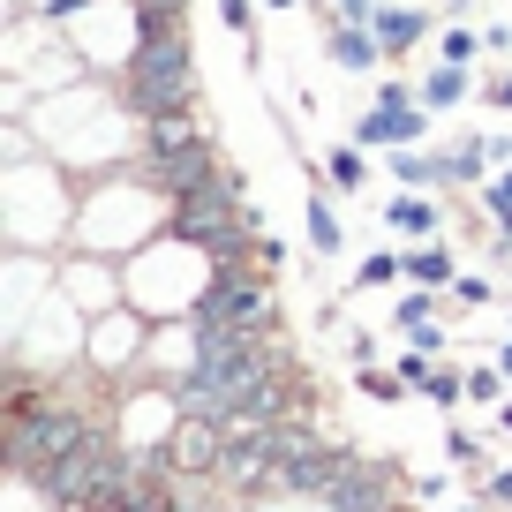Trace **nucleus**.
I'll return each instance as SVG.
<instances>
[{"label": "nucleus", "mask_w": 512, "mask_h": 512, "mask_svg": "<svg viewBox=\"0 0 512 512\" xmlns=\"http://www.w3.org/2000/svg\"><path fill=\"white\" fill-rule=\"evenodd\" d=\"M113 98L128 106V121H159V113H189L196 106V53L189 31H151L128 46L121 76H113Z\"/></svg>", "instance_id": "obj_1"}, {"label": "nucleus", "mask_w": 512, "mask_h": 512, "mask_svg": "<svg viewBox=\"0 0 512 512\" xmlns=\"http://www.w3.org/2000/svg\"><path fill=\"white\" fill-rule=\"evenodd\" d=\"M196 332H219V339H279V294H272V272H211L204 279V302L181 309Z\"/></svg>", "instance_id": "obj_2"}, {"label": "nucleus", "mask_w": 512, "mask_h": 512, "mask_svg": "<svg viewBox=\"0 0 512 512\" xmlns=\"http://www.w3.org/2000/svg\"><path fill=\"white\" fill-rule=\"evenodd\" d=\"M430 121H437V113L422 106V83L377 76L369 106L354 113V136H347V144H362V151H407V144H430Z\"/></svg>", "instance_id": "obj_3"}, {"label": "nucleus", "mask_w": 512, "mask_h": 512, "mask_svg": "<svg viewBox=\"0 0 512 512\" xmlns=\"http://www.w3.org/2000/svg\"><path fill=\"white\" fill-rule=\"evenodd\" d=\"M384 234H400V241H445V204H437L430 189L384 196Z\"/></svg>", "instance_id": "obj_4"}, {"label": "nucleus", "mask_w": 512, "mask_h": 512, "mask_svg": "<svg viewBox=\"0 0 512 512\" xmlns=\"http://www.w3.org/2000/svg\"><path fill=\"white\" fill-rule=\"evenodd\" d=\"M324 53H332V68H347V76H377L384 68V38L369 31V23L324 16Z\"/></svg>", "instance_id": "obj_5"}, {"label": "nucleus", "mask_w": 512, "mask_h": 512, "mask_svg": "<svg viewBox=\"0 0 512 512\" xmlns=\"http://www.w3.org/2000/svg\"><path fill=\"white\" fill-rule=\"evenodd\" d=\"M369 31L384 38V61H407V53H422V38H437L430 8H407V0H384L377 16H369Z\"/></svg>", "instance_id": "obj_6"}, {"label": "nucleus", "mask_w": 512, "mask_h": 512, "mask_svg": "<svg viewBox=\"0 0 512 512\" xmlns=\"http://www.w3.org/2000/svg\"><path fill=\"white\" fill-rule=\"evenodd\" d=\"M317 174V189L302 196V234H309V256H339L347 249V226H339V204H332V181H324V166H309Z\"/></svg>", "instance_id": "obj_7"}, {"label": "nucleus", "mask_w": 512, "mask_h": 512, "mask_svg": "<svg viewBox=\"0 0 512 512\" xmlns=\"http://www.w3.org/2000/svg\"><path fill=\"white\" fill-rule=\"evenodd\" d=\"M61 294L83 302V309H98V317L121 309V287H113V272L98 264V256H68V264H61Z\"/></svg>", "instance_id": "obj_8"}, {"label": "nucleus", "mask_w": 512, "mask_h": 512, "mask_svg": "<svg viewBox=\"0 0 512 512\" xmlns=\"http://www.w3.org/2000/svg\"><path fill=\"white\" fill-rule=\"evenodd\" d=\"M437 166H445V196L452 189H482V181L497 174L490 136H460V144H445V151H437Z\"/></svg>", "instance_id": "obj_9"}, {"label": "nucleus", "mask_w": 512, "mask_h": 512, "mask_svg": "<svg viewBox=\"0 0 512 512\" xmlns=\"http://www.w3.org/2000/svg\"><path fill=\"white\" fill-rule=\"evenodd\" d=\"M407 287H437V294H452V279H460V249L452 241H407Z\"/></svg>", "instance_id": "obj_10"}, {"label": "nucleus", "mask_w": 512, "mask_h": 512, "mask_svg": "<svg viewBox=\"0 0 512 512\" xmlns=\"http://www.w3.org/2000/svg\"><path fill=\"white\" fill-rule=\"evenodd\" d=\"M467 98H475V68L430 61V76H422V106H430V113H452V106H467Z\"/></svg>", "instance_id": "obj_11"}, {"label": "nucleus", "mask_w": 512, "mask_h": 512, "mask_svg": "<svg viewBox=\"0 0 512 512\" xmlns=\"http://www.w3.org/2000/svg\"><path fill=\"white\" fill-rule=\"evenodd\" d=\"M384 174L400 181V189H445V166H437V151L430 144H407V151H384Z\"/></svg>", "instance_id": "obj_12"}, {"label": "nucleus", "mask_w": 512, "mask_h": 512, "mask_svg": "<svg viewBox=\"0 0 512 512\" xmlns=\"http://www.w3.org/2000/svg\"><path fill=\"white\" fill-rule=\"evenodd\" d=\"M354 392H362V400H377V407L415 400V384H407L400 369H384V362H354Z\"/></svg>", "instance_id": "obj_13"}, {"label": "nucleus", "mask_w": 512, "mask_h": 512, "mask_svg": "<svg viewBox=\"0 0 512 512\" xmlns=\"http://www.w3.org/2000/svg\"><path fill=\"white\" fill-rule=\"evenodd\" d=\"M324 181H332L339 196H362L369 189V151L362 144H332L324 151Z\"/></svg>", "instance_id": "obj_14"}, {"label": "nucleus", "mask_w": 512, "mask_h": 512, "mask_svg": "<svg viewBox=\"0 0 512 512\" xmlns=\"http://www.w3.org/2000/svg\"><path fill=\"white\" fill-rule=\"evenodd\" d=\"M407 279V256L400 249H369L362 264H354V294H377V287H400Z\"/></svg>", "instance_id": "obj_15"}, {"label": "nucleus", "mask_w": 512, "mask_h": 512, "mask_svg": "<svg viewBox=\"0 0 512 512\" xmlns=\"http://www.w3.org/2000/svg\"><path fill=\"white\" fill-rule=\"evenodd\" d=\"M422 324H437V287H415V294H400V309H392V332H400V339H415Z\"/></svg>", "instance_id": "obj_16"}, {"label": "nucleus", "mask_w": 512, "mask_h": 512, "mask_svg": "<svg viewBox=\"0 0 512 512\" xmlns=\"http://www.w3.org/2000/svg\"><path fill=\"white\" fill-rule=\"evenodd\" d=\"M505 369L497 362H467V407H505Z\"/></svg>", "instance_id": "obj_17"}, {"label": "nucleus", "mask_w": 512, "mask_h": 512, "mask_svg": "<svg viewBox=\"0 0 512 512\" xmlns=\"http://www.w3.org/2000/svg\"><path fill=\"white\" fill-rule=\"evenodd\" d=\"M475 53H490L475 23H445V31H437V61H460V68H475Z\"/></svg>", "instance_id": "obj_18"}, {"label": "nucleus", "mask_w": 512, "mask_h": 512, "mask_svg": "<svg viewBox=\"0 0 512 512\" xmlns=\"http://www.w3.org/2000/svg\"><path fill=\"white\" fill-rule=\"evenodd\" d=\"M422 400H430V407H460L467 400V369L460 362H437L430 384H422Z\"/></svg>", "instance_id": "obj_19"}, {"label": "nucleus", "mask_w": 512, "mask_h": 512, "mask_svg": "<svg viewBox=\"0 0 512 512\" xmlns=\"http://www.w3.org/2000/svg\"><path fill=\"white\" fill-rule=\"evenodd\" d=\"M475 196H482V219H490V226H512V166H497Z\"/></svg>", "instance_id": "obj_20"}, {"label": "nucleus", "mask_w": 512, "mask_h": 512, "mask_svg": "<svg viewBox=\"0 0 512 512\" xmlns=\"http://www.w3.org/2000/svg\"><path fill=\"white\" fill-rule=\"evenodd\" d=\"M445 460H452V467H467V475H490V452H482V437H475V430H445Z\"/></svg>", "instance_id": "obj_21"}, {"label": "nucleus", "mask_w": 512, "mask_h": 512, "mask_svg": "<svg viewBox=\"0 0 512 512\" xmlns=\"http://www.w3.org/2000/svg\"><path fill=\"white\" fill-rule=\"evenodd\" d=\"M490 302H497L490 272H460V279H452V309H490Z\"/></svg>", "instance_id": "obj_22"}, {"label": "nucleus", "mask_w": 512, "mask_h": 512, "mask_svg": "<svg viewBox=\"0 0 512 512\" xmlns=\"http://www.w3.org/2000/svg\"><path fill=\"white\" fill-rule=\"evenodd\" d=\"M475 505H482V512H512V467H490V475H482Z\"/></svg>", "instance_id": "obj_23"}, {"label": "nucleus", "mask_w": 512, "mask_h": 512, "mask_svg": "<svg viewBox=\"0 0 512 512\" xmlns=\"http://www.w3.org/2000/svg\"><path fill=\"white\" fill-rule=\"evenodd\" d=\"M219 23L241 38V46H256V8H249V0H219Z\"/></svg>", "instance_id": "obj_24"}, {"label": "nucleus", "mask_w": 512, "mask_h": 512, "mask_svg": "<svg viewBox=\"0 0 512 512\" xmlns=\"http://www.w3.org/2000/svg\"><path fill=\"white\" fill-rule=\"evenodd\" d=\"M407 497H415V505H445V497H452V475H415V482H407Z\"/></svg>", "instance_id": "obj_25"}, {"label": "nucleus", "mask_w": 512, "mask_h": 512, "mask_svg": "<svg viewBox=\"0 0 512 512\" xmlns=\"http://www.w3.org/2000/svg\"><path fill=\"white\" fill-rule=\"evenodd\" d=\"M482 106L512 113V68H505V76H482Z\"/></svg>", "instance_id": "obj_26"}, {"label": "nucleus", "mask_w": 512, "mask_h": 512, "mask_svg": "<svg viewBox=\"0 0 512 512\" xmlns=\"http://www.w3.org/2000/svg\"><path fill=\"white\" fill-rule=\"evenodd\" d=\"M377 8H384V0H332V16H339V23H369Z\"/></svg>", "instance_id": "obj_27"}, {"label": "nucleus", "mask_w": 512, "mask_h": 512, "mask_svg": "<svg viewBox=\"0 0 512 512\" xmlns=\"http://www.w3.org/2000/svg\"><path fill=\"white\" fill-rule=\"evenodd\" d=\"M482 46H490V53H512V23H482Z\"/></svg>", "instance_id": "obj_28"}, {"label": "nucleus", "mask_w": 512, "mask_h": 512, "mask_svg": "<svg viewBox=\"0 0 512 512\" xmlns=\"http://www.w3.org/2000/svg\"><path fill=\"white\" fill-rule=\"evenodd\" d=\"M490 362H497V369H505V377H512V339H505V347H497V354H490Z\"/></svg>", "instance_id": "obj_29"}, {"label": "nucleus", "mask_w": 512, "mask_h": 512, "mask_svg": "<svg viewBox=\"0 0 512 512\" xmlns=\"http://www.w3.org/2000/svg\"><path fill=\"white\" fill-rule=\"evenodd\" d=\"M497 430H505V437H512V400H505V407H497Z\"/></svg>", "instance_id": "obj_30"}, {"label": "nucleus", "mask_w": 512, "mask_h": 512, "mask_svg": "<svg viewBox=\"0 0 512 512\" xmlns=\"http://www.w3.org/2000/svg\"><path fill=\"white\" fill-rule=\"evenodd\" d=\"M505 332H512V309H505Z\"/></svg>", "instance_id": "obj_31"}, {"label": "nucleus", "mask_w": 512, "mask_h": 512, "mask_svg": "<svg viewBox=\"0 0 512 512\" xmlns=\"http://www.w3.org/2000/svg\"><path fill=\"white\" fill-rule=\"evenodd\" d=\"M400 512H422V505H400Z\"/></svg>", "instance_id": "obj_32"}]
</instances>
